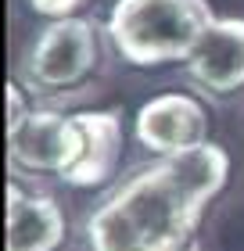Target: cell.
Instances as JSON below:
<instances>
[{
	"label": "cell",
	"mask_w": 244,
	"mask_h": 251,
	"mask_svg": "<svg viewBox=\"0 0 244 251\" xmlns=\"http://www.w3.org/2000/svg\"><path fill=\"white\" fill-rule=\"evenodd\" d=\"M201 208L155 162L126 176L86 219L90 251H190Z\"/></svg>",
	"instance_id": "6da1fadb"
},
{
	"label": "cell",
	"mask_w": 244,
	"mask_h": 251,
	"mask_svg": "<svg viewBox=\"0 0 244 251\" xmlns=\"http://www.w3.org/2000/svg\"><path fill=\"white\" fill-rule=\"evenodd\" d=\"M212 22L208 0H115L104 32L126 65L158 68L187 65Z\"/></svg>",
	"instance_id": "7a4b0ae2"
},
{
	"label": "cell",
	"mask_w": 244,
	"mask_h": 251,
	"mask_svg": "<svg viewBox=\"0 0 244 251\" xmlns=\"http://www.w3.org/2000/svg\"><path fill=\"white\" fill-rule=\"evenodd\" d=\"M101 61V29L90 18H57L32 40L26 54V83L36 94H65L83 86Z\"/></svg>",
	"instance_id": "3957f363"
},
{
	"label": "cell",
	"mask_w": 244,
	"mask_h": 251,
	"mask_svg": "<svg viewBox=\"0 0 244 251\" xmlns=\"http://www.w3.org/2000/svg\"><path fill=\"white\" fill-rule=\"evenodd\" d=\"M83 154V129L76 115L40 108L7 136V158L22 173L68 176Z\"/></svg>",
	"instance_id": "277c9868"
},
{
	"label": "cell",
	"mask_w": 244,
	"mask_h": 251,
	"mask_svg": "<svg viewBox=\"0 0 244 251\" xmlns=\"http://www.w3.org/2000/svg\"><path fill=\"white\" fill-rule=\"evenodd\" d=\"M133 136L144 151L172 158L208 140V111L194 94H183V90L158 94L140 104L133 119Z\"/></svg>",
	"instance_id": "5b68a950"
},
{
	"label": "cell",
	"mask_w": 244,
	"mask_h": 251,
	"mask_svg": "<svg viewBox=\"0 0 244 251\" xmlns=\"http://www.w3.org/2000/svg\"><path fill=\"white\" fill-rule=\"evenodd\" d=\"M187 75L197 90L230 97L244 90V18H219L205 29L187 61Z\"/></svg>",
	"instance_id": "8992f818"
},
{
	"label": "cell",
	"mask_w": 244,
	"mask_h": 251,
	"mask_svg": "<svg viewBox=\"0 0 244 251\" xmlns=\"http://www.w3.org/2000/svg\"><path fill=\"white\" fill-rule=\"evenodd\" d=\"M68 223L51 194H29L15 179L7 183L4 208V251H57L65 244Z\"/></svg>",
	"instance_id": "52a82bcc"
},
{
	"label": "cell",
	"mask_w": 244,
	"mask_h": 251,
	"mask_svg": "<svg viewBox=\"0 0 244 251\" xmlns=\"http://www.w3.org/2000/svg\"><path fill=\"white\" fill-rule=\"evenodd\" d=\"M76 122L83 129V154H79L76 169L65 176V183L76 190H94V187L111 183L122 158V115L115 108L79 111Z\"/></svg>",
	"instance_id": "ba28073f"
},
{
	"label": "cell",
	"mask_w": 244,
	"mask_h": 251,
	"mask_svg": "<svg viewBox=\"0 0 244 251\" xmlns=\"http://www.w3.org/2000/svg\"><path fill=\"white\" fill-rule=\"evenodd\" d=\"M158 162L165 165L172 183L187 194L201 212L212 204V198L230 179V154H226V147H219L212 140H205L197 147H187V151H180L172 158H158Z\"/></svg>",
	"instance_id": "9c48e42d"
},
{
	"label": "cell",
	"mask_w": 244,
	"mask_h": 251,
	"mask_svg": "<svg viewBox=\"0 0 244 251\" xmlns=\"http://www.w3.org/2000/svg\"><path fill=\"white\" fill-rule=\"evenodd\" d=\"M86 4H90V0H29V7L36 11V15L51 18V22H57V18H76Z\"/></svg>",
	"instance_id": "30bf717a"
},
{
	"label": "cell",
	"mask_w": 244,
	"mask_h": 251,
	"mask_svg": "<svg viewBox=\"0 0 244 251\" xmlns=\"http://www.w3.org/2000/svg\"><path fill=\"white\" fill-rule=\"evenodd\" d=\"M29 115H32V111L26 108V97H22V90H18L15 83H7V126H4V129H7V136L15 133L18 126L29 119Z\"/></svg>",
	"instance_id": "8fae6325"
},
{
	"label": "cell",
	"mask_w": 244,
	"mask_h": 251,
	"mask_svg": "<svg viewBox=\"0 0 244 251\" xmlns=\"http://www.w3.org/2000/svg\"><path fill=\"white\" fill-rule=\"evenodd\" d=\"M190 251H197V248H190Z\"/></svg>",
	"instance_id": "7c38bea8"
}]
</instances>
